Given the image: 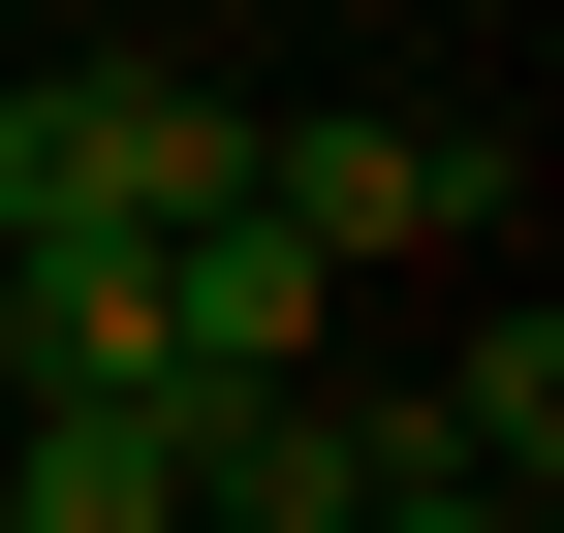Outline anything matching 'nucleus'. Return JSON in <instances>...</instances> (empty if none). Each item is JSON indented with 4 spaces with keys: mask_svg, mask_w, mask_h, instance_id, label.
Instances as JSON below:
<instances>
[{
    "mask_svg": "<svg viewBox=\"0 0 564 533\" xmlns=\"http://www.w3.org/2000/svg\"><path fill=\"white\" fill-rule=\"evenodd\" d=\"M251 220L345 283V251H470V220H502V157H470V126H251Z\"/></svg>",
    "mask_w": 564,
    "mask_h": 533,
    "instance_id": "f257e3e1",
    "label": "nucleus"
},
{
    "mask_svg": "<svg viewBox=\"0 0 564 533\" xmlns=\"http://www.w3.org/2000/svg\"><path fill=\"white\" fill-rule=\"evenodd\" d=\"M0 533H188V377H32L0 409Z\"/></svg>",
    "mask_w": 564,
    "mask_h": 533,
    "instance_id": "f03ea898",
    "label": "nucleus"
},
{
    "mask_svg": "<svg viewBox=\"0 0 564 533\" xmlns=\"http://www.w3.org/2000/svg\"><path fill=\"white\" fill-rule=\"evenodd\" d=\"M408 471V409H314V377H188V533H345Z\"/></svg>",
    "mask_w": 564,
    "mask_h": 533,
    "instance_id": "7ed1b4c3",
    "label": "nucleus"
},
{
    "mask_svg": "<svg viewBox=\"0 0 564 533\" xmlns=\"http://www.w3.org/2000/svg\"><path fill=\"white\" fill-rule=\"evenodd\" d=\"M0 377H158V220H32L0 251Z\"/></svg>",
    "mask_w": 564,
    "mask_h": 533,
    "instance_id": "20e7f679",
    "label": "nucleus"
},
{
    "mask_svg": "<svg viewBox=\"0 0 564 533\" xmlns=\"http://www.w3.org/2000/svg\"><path fill=\"white\" fill-rule=\"evenodd\" d=\"M158 377H314V251L282 220H158Z\"/></svg>",
    "mask_w": 564,
    "mask_h": 533,
    "instance_id": "39448f33",
    "label": "nucleus"
},
{
    "mask_svg": "<svg viewBox=\"0 0 564 533\" xmlns=\"http://www.w3.org/2000/svg\"><path fill=\"white\" fill-rule=\"evenodd\" d=\"M408 439H440V471H564V314H470V377H440V409H408Z\"/></svg>",
    "mask_w": 564,
    "mask_h": 533,
    "instance_id": "423d86ee",
    "label": "nucleus"
},
{
    "mask_svg": "<svg viewBox=\"0 0 564 533\" xmlns=\"http://www.w3.org/2000/svg\"><path fill=\"white\" fill-rule=\"evenodd\" d=\"M345 533H533V502H470V471H440V439H408V471H377V502H345Z\"/></svg>",
    "mask_w": 564,
    "mask_h": 533,
    "instance_id": "0eeeda50",
    "label": "nucleus"
}]
</instances>
